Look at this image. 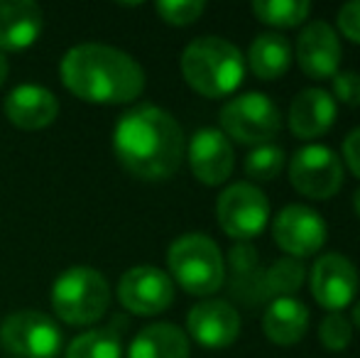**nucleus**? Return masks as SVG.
Segmentation results:
<instances>
[{
	"label": "nucleus",
	"mask_w": 360,
	"mask_h": 358,
	"mask_svg": "<svg viewBox=\"0 0 360 358\" xmlns=\"http://www.w3.org/2000/svg\"><path fill=\"white\" fill-rule=\"evenodd\" d=\"M59 74L64 87L89 103H133L145 91L143 67L130 54L98 42L69 49L59 64Z\"/></svg>",
	"instance_id": "nucleus-2"
},
{
	"label": "nucleus",
	"mask_w": 360,
	"mask_h": 358,
	"mask_svg": "<svg viewBox=\"0 0 360 358\" xmlns=\"http://www.w3.org/2000/svg\"><path fill=\"white\" fill-rule=\"evenodd\" d=\"M319 341L328 351H343L353 341V324L343 312H328L319 324Z\"/></svg>",
	"instance_id": "nucleus-25"
},
{
	"label": "nucleus",
	"mask_w": 360,
	"mask_h": 358,
	"mask_svg": "<svg viewBox=\"0 0 360 358\" xmlns=\"http://www.w3.org/2000/svg\"><path fill=\"white\" fill-rule=\"evenodd\" d=\"M155 10L167 25L186 27V25H194L204 15L206 3L204 0H160L155 5Z\"/></svg>",
	"instance_id": "nucleus-26"
},
{
	"label": "nucleus",
	"mask_w": 360,
	"mask_h": 358,
	"mask_svg": "<svg viewBox=\"0 0 360 358\" xmlns=\"http://www.w3.org/2000/svg\"><path fill=\"white\" fill-rule=\"evenodd\" d=\"M351 324L356 326V329L360 331V300L353 305V312H351Z\"/></svg>",
	"instance_id": "nucleus-32"
},
{
	"label": "nucleus",
	"mask_w": 360,
	"mask_h": 358,
	"mask_svg": "<svg viewBox=\"0 0 360 358\" xmlns=\"http://www.w3.org/2000/svg\"><path fill=\"white\" fill-rule=\"evenodd\" d=\"M309 285H311V295L323 309L328 312H341L348 307L358 295L360 277L358 270L346 255L341 253H326L319 255L316 263L309 275Z\"/></svg>",
	"instance_id": "nucleus-12"
},
{
	"label": "nucleus",
	"mask_w": 360,
	"mask_h": 358,
	"mask_svg": "<svg viewBox=\"0 0 360 358\" xmlns=\"http://www.w3.org/2000/svg\"><path fill=\"white\" fill-rule=\"evenodd\" d=\"M326 221L307 204H289L272 221V238L289 258L302 260L319 253L326 243Z\"/></svg>",
	"instance_id": "nucleus-10"
},
{
	"label": "nucleus",
	"mask_w": 360,
	"mask_h": 358,
	"mask_svg": "<svg viewBox=\"0 0 360 358\" xmlns=\"http://www.w3.org/2000/svg\"><path fill=\"white\" fill-rule=\"evenodd\" d=\"M333 94L341 103L346 106H360V74L358 72H338L333 77Z\"/></svg>",
	"instance_id": "nucleus-28"
},
{
	"label": "nucleus",
	"mask_w": 360,
	"mask_h": 358,
	"mask_svg": "<svg viewBox=\"0 0 360 358\" xmlns=\"http://www.w3.org/2000/svg\"><path fill=\"white\" fill-rule=\"evenodd\" d=\"M110 305L108 280L98 270L76 265L54 280L52 307L54 314L72 326H89L103 319Z\"/></svg>",
	"instance_id": "nucleus-5"
},
{
	"label": "nucleus",
	"mask_w": 360,
	"mask_h": 358,
	"mask_svg": "<svg viewBox=\"0 0 360 358\" xmlns=\"http://www.w3.org/2000/svg\"><path fill=\"white\" fill-rule=\"evenodd\" d=\"M67 358H123V339L115 324L89 329L67 346Z\"/></svg>",
	"instance_id": "nucleus-22"
},
{
	"label": "nucleus",
	"mask_w": 360,
	"mask_h": 358,
	"mask_svg": "<svg viewBox=\"0 0 360 358\" xmlns=\"http://www.w3.org/2000/svg\"><path fill=\"white\" fill-rule=\"evenodd\" d=\"M243 170L250 179L255 181H272L275 177H280V172L285 170V153L277 145L267 143V145H257L248 153Z\"/></svg>",
	"instance_id": "nucleus-24"
},
{
	"label": "nucleus",
	"mask_w": 360,
	"mask_h": 358,
	"mask_svg": "<svg viewBox=\"0 0 360 358\" xmlns=\"http://www.w3.org/2000/svg\"><path fill=\"white\" fill-rule=\"evenodd\" d=\"M128 358H189V339L179 326L157 321L130 341Z\"/></svg>",
	"instance_id": "nucleus-20"
},
{
	"label": "nucleus",
	"mask_w": 360,
	"mask_h": 358,
	"mask_svg": "<svg viewBox=\"0 0 360 358\" xmlns=\"http://www.w3.org/2000/svg\"><path fill=\"white\" fill-rule=\"evenodd\" d=\"M216 216L223 234L248 243L260 236L270 221V201L250 181H236L226 186L216 201Z\"/></svg>",
	"instance_id": "nucleus-7"
},
{
	"label": "nucleus",
	"mask_w": 360,
	"mask_h": 358,
	"mask_svg": "<svg viewBox=\"0 0 360 358\" xmlns=\"http://www.w3.org/2000/svg\"><path fill=\"white\" fill-rule=\"evenodd\" d=\"M172 282L194 297H209L226 282V260L214 238L206 234H184L167 250Z\"/></svg>",
	"instance_id": "nucleus-4"
},
{
	"label": "nucleus",
	"mask_w": 360,
	"mask_h": 358,
	"mask_svg": "<svg viewBox=\"0 0 360 358\" xmlns=\"http://www.w3.org/2000/svg\"><path fill=\"white\" fill-rule=\"evenodd\" d=\"M189 167L206 186H218L233 174V145L218 128H201L189 140Z\"/></svg>",
	"instance_id": "nucleus-15"
},
{
	"label": "nucleus",
	"mask_w": 360,
	"mask_h": 358,
	"mask_svg": "<svg viewBox=\"0 0 360 358\" xmlns=\"http://www.w3.org/2000/svg\"><path fill=\"white\" fill-rule=\"evenodd\" d=\"M8 74H10V64H8V59H5V54L0 52V87L8 82Z\"/></svg>",
	"instance_id": "nucleus-31"
},
{
	"label": "nucleus",
	"mask_w": 360,
	"mask_h": 358,
	"mask_svg": "<svg viewBox=\"0 0 360 358\" xmlns=\"http://www.w3.org/2000/svg\"><path fill=\"white\" fill-rule=\"evenodd\" d=\"M294 57L307 77L316 79V82L333 79L341 67V39H338L336 30L321 20L309 23L299 34Z\"/></svg>",
	"instance_id": "nucleus-14"
},
{
	"label": "nucleus",
	"mask_w": 360,
	"mask_h": 358,
	"mask_svg": "<svg viewBox=\"0 0 360 358\" xmlns=\"http://www.w3.org/2000/svg\"><path fill=\"white\" fill-rule=\"evenodd\" d=\"M282 128L280 108L270 96L248 91L221 108V133L240 145H267Z\"/></svg>",
	"instance_id": "nucleus-6"
},
{
	"label": "nucleus",
	"mask_w": 360,
	"mask_h": 358,
	"mask_svg": "<svg viewBox=\"0 0 360 358\" xmlns=\"http://www.w3.org/2000/svg\"><path fill=\"white\" fill-rule=\"evenodd\" d=\"M184 150V130L174 115L160 106L140 103L125 110L115 123V158L140 179H169L181 167Z\"/></svg>",
	"instance_id": "nucleus-1"
},
{
	"label": "nucleus",
	"mask_w": 360,
	"mask_h": 358,
	"mask_svg": "<svg viewBox=\"0 0 360 358\" xmlns=\"http://www.w3.org/2000/svg\"><path fill=\"white\" fill-rule=\"evenodd\" d=\"M343 160H346L348 170L360 179V128L351 130L346 135V140H343Z\"/></svg>",
	"instance_id": "nucleus-30"
},
{
	"label": "nucleus",
	"mask_w": 360,
	"mask_h": 358,
	"mask_svg": "<svg viewBox=\"0 0 360 358\" xmlns=\"http://www.w3.org/2000/svg\"><path fill=\"white\" fill-rule=\"evenodd\" d=\"M336 25H338V30H341L343 37L351 39L353 44H360V0L341 5Z\"/></svg>",
	"instance_id": "nucleus-29"
},
{
	"label": "nucleus",
	"mask_w": 360,
	"mask_h": 358,
	"mask_svg": "<svg viewBox=\"0 0 360 358\" xmlns=\"http://www.w3.org/2000/svg\"><path fill=\"white\" fill-rule=\"evenodd\" d=\"M228 265H231L233 280H243L257 270V250L250 243H238L228 255Z\"/></svg>",
	"instance_id": "nucleus-27"
},
{
	"label": "nucleus",
	"mask_w": 360,
	"mask_h": 358,
	"mask_svg": "<svg viewBox=\"0 0 360 358\" xmlns=\"http://www.w3.org/2000/svg\"><path fill=\"white\" fill-rule=\"evenodd\" d=\"M309 329V309L297 297H277L262 314V331L277 346H292Z\"/></svg>",
	"instance_id": "nucleus-19"
},
{
	"label": "nucleus",
	"mask_w": 360,
	"mask_h": 358,
	"mask_svg": "<svg viewBox=\"0 0 360 358\" xmlns=\"http://www.w3.org/2000/svg\"><path fill=\"white\" fill-rule=\"evenodd\" d=\"M44 13L32 0H0V49L20 52L37 42Z\"/></svg>",
	"instance_id": "nucleus-18"
},
{
	"label": "nucleus",
	"mask_w": 360,
	"mask_h": 358,
	"mask_svg": "<svg viewBox=\"0 0 360 358\" xmlns=\"http://www.w3.org/2000/svg\"><path fill=\"white\" fill-rule=\"evenodd\" d=\"M0 344L13 358H54L62 349V331L52 317L22 309L3 319Z\"/></svg>",
	"instance_id": "nucleus-8"
},
{
	"label": "nucleus",
	"mask_w": 360,
	"mask_h": 358,
	"mask_svg": "<svg viewBox=\"0 0 360 358\" xmlns=\"http://www.w3.org/2000/svg\"><path fill=\"white\" fill-rule=\"evenodd\" d=\"M3 110L15 128L42 130L57 120L59 101L49 89L37 84H22L5 96Z\"/></svg>",
	"instance_id": "nucleus-16"
},
{
	"label": "nucleus",
	"mask_w": 360,
	"mask_h": 358,
	"mask_svg": "<svg viewBox=\"0 0 360 358\" xmlns=\"http://www.w3.org/2000/svg\"><path fill=\"white\" fill-rule=\"evenodd\" d=\"M353 209H356V214L360 216V186H358L356 196H353Z\"/></svg>",
	"instance_id": "nucleus-33"
},
{
	"label": "nucleus",
	"mask_w": 360,
	"mask_h": 358,
	"mask_svg": "<svg viewBox=\"0 0 360 358\" xmlns=\"http://www.w3.org/2000/svg\"><path fill=\"white\" fill-rule=\"evenodd\" d=\"M336 98L323 89H304L294 96L289 106L287 123L294 138L314 140L319 135L328 133L336 123Z\"/></svg>",
	"instance_id": "nucleus-17"
},
{
	"label": "nucleus",
	"mask_w": 360,
	"mask_h": 358,
	"mask_svg": "<svg viewBox=\"0 0 360 358\" xmlns=\"http://www.w3.org/2000/svg\"><path fill=\"white\" fill-rule=\"evenodd\" d=\"M181 74L196 94L206 98H223L243 84L245 57L233 42L216 34H206L184 47Z\"/></svg>",
	"instance_id": "nucleus-3"
},
{
	"label": "nucleus",
	"mask_w": 360,
	"mask_h": 358,
	"mask_svg": "<svg viewBox=\"0 0 360 358\" xmlns=\"http://www.w3.org/2000/svg\"><path fill=\"white\" fill-rule=\"evenodd\" d=\"M292 59V44L277 32L257 34L248 49V67L262 82H277L285 77Z\"/></svg>",
	"instance_id": "nucleus-21"
},
{
	"label": "nucleus",
	"mask_w": 360,
	"mask_h": 358,
	"mask_svg": "<svg viewBox=\"0 0 360 358\" xmlns=\"http://www.w3.org/2000/svg\"><path fill=\"white\" fill-rule=\"evenodd\" d=\"M186 331L204 349H226L240 334V314L226 300H201L186 314Z\"/></svg>",
	"instance_id": "nucleus-13"
},
{
	"label": "nucleus",
	"mask_w": 360,
	"mask_h": 358,
	"mask_svg": "<svg viewBox=\"0 0 360 358\" xmlns=\"http://www.w3.org/2000/svg\"><path fill=\"white\" fill-rule=\"evenodd\" d=\"M118 300L130 314H160L174 302V282L169 272L152 265H138L123 272L118 282Z\"/></svg>",
	"instance_id": "nucleus-11"
},
{
	"label": "nucleus",
	"mask_w": 360,
	"mask_h": 358,
	"mask_svg": "<svg viewBox=\"0 0 360 358\" xmlns=\"http://www.w3.org/2000/svg\"><path fill=\"white\" fill-rule=\"evenodd\" d=\"M252 13L257 20L270 27H297L311 13V5L307 0H255L252 3Z\"/></svg>",
	"instance_id": "nucleus-23"
},
{
	"label": "nucleus",
	"mask_w": 360,
	"mask_h": 358,
	"mask_svg": "<svg viewBox=\"0 0 360 358\" xmlns=\"http://www.w3.org/2000/svg\"><path fill=\"white\" fill-rule=\"evenodd\" d=\"M289 181L299 194L314 201H326L343 184V162L326 145H307L289 160Z\"/></svg>",
	"instance_id": "nucleus-9"
}]
</instances>
